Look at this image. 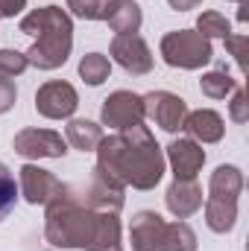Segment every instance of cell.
Returning <instances> with one entry per match:
<instances>
[{"label":"cell","instance_id":"1","mask_svg":"<svg viewBox=\"0 0 249 251\" xmlns=\"http://www.w3.org/2000/svg\"><path fill=\"white\" fill-rule=\"evenodd\" d=\"M94 152V178L112 190H153L164 176V152L144 123L103 137Z\"/></svg>","mask_w":249,"mask_h":251},{"label":"cell","instance_id":"2","mask_svg":"<svg viewBox=\"0 0 249 251\" xmlns=\"http://www.w3.org/2000/svg\"><path fill=\"white\" fill-rule=\"evenodd\" d=\"M44 207V240L53 249L124 251L118 213L82 204L70 184H64L62 193Z\"/></svg>","mask_w":249,"mask_h":251},{"label":"cell","instance_id":"3","mask_svg":"<svg viewBox=\"0 0 249 251\" xmlns=\"http://www.w3.org/2000/svg\"><path fill=\"white\" fill-rule=\"evenodd\" d=\"M21 32L32 35V47L24 53L27 64L38 70H56L73 50V21L59 6H41L21 18Z\"/></svg>","mask_w":249,"mask_h":251},{"label":"cell","instance_id":"4","mask_svg":"<svg viewBox=\"0 0 249 251\" xmlns=\"http://www.w3.org/2000/svg\"><path fill=\"white\" fill-rule=\"evenodd\" d=\"M161 59L170 67L199 70L214 59V47L196 29H176V32H167L161 38Z\"/></svg>","mask_w":249,"mask_h":251},{"label":"cell","instance_id":"5","mask_svg":"<svg viewBox=\"0 0 249 251\" xmlns=\"http://www.w3.org/2000/svg\"><path fill=\"white\" fill-rule=\"evenodd\" d=\"M144 97L132 94V91H115L103 100V108H100V120L109 128H132V126L144 123Z\"/></svg>","mask_w":249,"mask_h":251},{"label":"cell","instance_id":"6","mask_svg":"<svg viewBox=\"0 0 249 251\" xmlns=\"http://www.w3.org/2000/svg\"><path fill=\"white\" fill-rule=\"evenodd\" d=\"M144 114L164 131H182L187 117V102L170 91H153L144 97Z\"/></svg>","mask_w":249,"mask_h":251},{"label":"cell","instance_id":"7","mask_svg":"<svg viewBox=\"0 0 249 251\" xmlns=\"http://www.w3.org/2000/svg\"><path fill=\"white\" fill-rule=\"evenodd\" d=\"M79 105V97L73 91L70 82L62 79H53V82H44L35 94V111L47 120H67Z\"/></svg>","mask_w":249,"mask_h":251},{"label":"cell","instance_id":"8","mask_svg":"<svg viewBox=\"0 0 249 251\" xmlns=\"http://www.w3.org/2000/svg\"><path fill=\"white\" fill-rule=\"evenodd\" d=\"M21 158H62L67 152V140L50 128H24L12 140Z\"/></svg>","mask_w":249,"mask_h":251},{"label":"cell","instance_id":"9","mask_svg":"<svg viewBox=\"0 0 249 251\" xmlns=\"http://www.w3.org/2000/svg\"><path fill=\"white\" fill-rule=\"evenodd\" d=\"M109 53H112V59L121 64L126 73H132V76H144V73L153 70V53H150L147 41H144L138 32L115 35Z\"/></svg>","mask_w":249,"mask_h":251},{"label":"cell","instance_id":"10","mask_svg":"<svg viewBox=\"0 0 249 251\" xmlns=\"http://www.w3.org/2000/svg\"><path fill=\"white\" fill-rule=\"evenodd\" d=\"M21 196L30 201V204H50L59 193L64 190V184L50 173V170H41L35 164H24L21 170Z\"/></svg>","mask_w":249,"mask_h":251},{"label":"cell","instance_id":"11","mask_svg":"<svg viewBox=\"0 0 249 251\" xmlns=\"http://www.w3.org/2000/svg\"><path fill=\"white\" fill-rule=\"evenodd\" d=\"M167 237V222L156 210H138L129 225V240L132 251H164Z\"/></svg>","mask_w":249,"mask_h":251},{"label":"cell","instance_id":"12","mask_svg":"<svg viewBox=\"0 0 249 251\" xmlns=\"http://www.w3.org/2000/svg\"><path fill=\"white\" fill-rule=\"evenodd\" d=\"M167 161H170V167H173V178L187 181V178H196V176H199V170H202V164H205V152H202V146H199L196 140H190V137H176V140H170V146H167Z\"/></svg>","mask_w":249,"mask_h":251},{"label":"cell","instance_id":"13","mask_svg":"<svg viewBox=\"0 0 249 251\" xmlns=\"http://www.w3.org/2000/svg\"><path fill=\"white\" fill-rule=\"evenodd\" d=\"M164 201H167V210L176 219H187L202 207V187L196 184V178H187V181L173 178V184L167 187Z\"/></svg>","mask_w":249,"mask_h":251},{"label":"cell","instance_id":"14","mask_svg":"<svg viewBox=\"0 0 249 251\" xmlns=\"http://www.w3.org/2000/svg\"><path fill=\"white\" fill-rule=\"evenodd\" d=\"M182 128L187 131V137L196 140V143H217V140L223 137V131H226L223 117H220L217 111H211V108L187 111L185 126H182Z\"/></svg>","mask_w":249,"mask_h":251},{"label":"cell","instance_id":"15","mask_svg":"<svg viewBox=\"0 0 249 251\" xmlns=\"http://www.w3.org/2000/svg\"><path fill=\"white\" fill-rule=\"evenodd\" d=\"M244 190V173L232 164H223L211 173V181H208V196L211 199H229V201H238Z\"/></svg>","mask_w":249,"mask_h":251},{"label":"cell","instance_id":"16","mask_svg":"<svg viewBox=\"0 0 249 251\" xmlns=\"http://www.w3.org/2000/svg\"><path fill=\"white\" fill-rule=\"evenodd\" d=\"M141 6L135 0H112L109 6V15H106V24L118 32V35H129V32H138L141 29Z\"/></svg>","mask_w":249,"mask_h":251},{"label":"cell","instance_id":"17","mask_svg":"<svg viewBox=\"0 0 249 251\" xmlns=\"http://www.w3.org/2000/svg\"><path fill=\"white\" fill-rule=\"evenodd\" d=\"M238 222V201L229 199H205V225L214 234H229Z\"/></svg>","mask_w":249,"mask_h":251},{"label":"cell","instance_id":"18","mask_svg":"<svg viewBox=\"0 0 249 251\" xmlns=\"http://www.w3.org/2000/svg\"><path fill=\"white\" fill-rule=\"evenodd\" d=\"M64 140L79 152H94L103 140V126H97L94 120H70L64 128Z\"/></svg>","mask_w":249,"mask_h":251},{"label":"cell","instance_id":"19","mask_svg":"<svg viewBox=\"0 0 249 251\" xmlns=\"http://www.w3.org/2000/svg\"><path fill=\"white\" fill-rule=\"evenodd\" d=\"M235 88H238V79H232L226 70H211L199 79V91L208 100H226L229 94H235Z\"/></svg>","mask_w":249,"mask_h":251},{"label":"cell","instance_id":"20","mask_svg":"<svg viewBox=\"0 0 249 251\" xmlns=\"http://www.w3.org/2000/svg\"><path fill=\"white\" fill-rule=\"evenodd\" d=\"M164 251H196V234L187 222H167Z\"/></svg>","mask_w":249,"mask_h":251},{"label":"cell","instance_id":"21","mask_svg":"<svg viewBox=\"0 0 249 251\" xmlns=\"http://www.w3.org/2000/svg\"><path fill=\"white\" fill-rule=\"evenodd\" d=\"M109 73H112V62H109L103 53H88V56H82V62H79V76H82L88 85H103V82L109 79Z\"/></svg>","mask_w":249,"mask_h":251},{"label":"cell","instance_id":"22","mask_svg":"<svg viewBox=\"0 0 249 251\" xmlns=\"http://www.w3.org/2000/svg\"><path fill=\"white\" fill-rule=\"evenodd\" d=\"M196 32L199 35H205L208 41L211 38H226L229 32H232V24H229V18L226 15H220V12H202L199 18H196Z\"/></svg>","mask_w":249,"mask_h":251},{"label":"cell","instance_id":"23","mask_svg":"<svg viewBox=\"0 0 249 251\" xmlns=\"http://www.w3.org/2000/svg\"><path fill=\"white\" fill-rule=\"evenodd\" d=\"M15 201H18V184H15V176H12L9 167L0 161V222L15 210Z\"/></svg>","mask_w":249,"mask_h":251},{"label":"cell","instance_id":"24","mask_svg":"<svg viewBox=\"0 0 249 251\" xmlns=\"http://www.w3.org/2000/svg\"><path fill=\"white\" fill-rule=\"evenodd\" d=\"M112 0H67V9L82 21H106Z\"/></svg>","mask_w":249,"mask_h":251},{"label":"cell","instance_id":"25","mask_svg":"<svg viewBox=\"0 0 249 251\" xmlns=\"http://www.w3.org/2000/svg\"><path fill=\"white\" fill-rule=\"evenodd\" d=\"M30 64H27V56L21 53V50H0V73L3 76H21L24 70H27Z\"/></svg>","mask_w":249,"mask_h":251},{"label":"cell","instance_id":"26","mask_svg":"<svg viewBox=\"0 0 249 251\" xmlns=\"http://www.w3.org/2000/svg\"><path fill=\"white\" fill-rule=\"evenodd\" d=\"M247 44H249V38L247 35H235V32H229L226 35V50L232 53V59H235V64L241 67V73L247 70Z\"/></svg>","mask_w":249,"mask_h":251},{"label":"cell","instance_id":"27","mask_svg":"<svg viewBox=\"0 0 249 251\" xmlns=\"http://www.w3.org/2000/svg\"><path fill=\"white\" fill-rule=\"evenodd\" d=\"M229 114H232V120L235 123H247L249 120V102H247V91L238 85L235 88V100L229 102Z\"/></svg>","mask_w":249,"mask_h":251},{"label":"cell","instance_id":"28","mask_svg":"<svg viewBox=\"0 0 249 251\" xmlns=\"http://www.w3.org/2000/svg\"><path fill=\"white\" fill-rule=\"evenodd\" d=\"M15 100H18V88H15V82H12L9 76L0 73V114H6V111L15 105Z\"/></svg>","mask_w":249,"mask_h":251},{"label":"cell","instance_id":"29","mask_svg":"<svg viewBox=\"0 0 249 251\" xmlns=\"http://www.w3.org/2000/svg\"><path fill=\"white\" fill-rule=\"evenodd\" d=\"M24 6L27 0H0V18H15Z\"/></svg>","mask_w":249,"mask_h":251},{"label":"cell","instance_id":"30","mask_svg":"<svg viewBox=\"0 0 249 251\" xmlns=\"http://www.w3.org/2000/svg\"><path fill=\"white\" fill-rule=\"evenodd\" d=\"M170 3V9H176V12H187V9H196L202 0H167Z\"/></svg>","mask_w":249,"mask_h":251},{"label":"cell","instance_id":"31","mask_svg":"<svg viewBox=\"0 0 249 251\" xmlns=\"http://www.w3.org/2000/svg\"><path fill=\"white\" fill-rule=\"evenodd\" d=\"M235 3H247V0H235Z\"/></svg>","mask_w":249,"mask_h":251}]
</instances>
